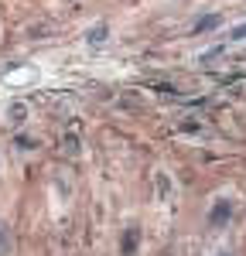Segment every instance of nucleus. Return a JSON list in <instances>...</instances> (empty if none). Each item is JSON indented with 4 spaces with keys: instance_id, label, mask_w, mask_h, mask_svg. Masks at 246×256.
<instances>
[{
    "instance_id": "nucleus-11",
    "label": "nucleus",
    "mask_w": 246,
    "mask_h": 256,
    "mask_svg": "<svg viewBox=\"0 0 246 256\" xmlns=\"http://www.w3.org/2000/svg\"><path fill=\"white\" fill-rule=\"evenodd\" d=\"M216 256H232V253H216Z\"/></svg>"
},
{
    "instance_id": "nucleus-3",
    "label": "nucleus",
    "mask_w": 246,
    "mask_h": 256,
    "mask_svg": "<svg viewBox=\"0 0 246 256\" xmlns=\"http://www.w3.org/2000/svg\"><path fill=\"white\" fill-rule=\"evenodd\" d=\"M34 79H38V68H18V72H7L4 76L7 86H31Z\"/></svg>"
},
{
    "instance_id": "nucleus-4",
    "label": "nucleus",
    "mask_w": 246,
    "mask_h": 256,
    "mask_svg": "<svg viewBox=\"0 0 246 256\" xmlns=\"http://www.w3.org/2000/svg\"><path fill=\"white\" fill-rule=\"evenodd\" d=\"M106 38H110V28H106V20H100V24H92V28H89V34H86V41H89L92 48H100V44H106Z\"/></svg>"
},
{
    "instance_id": "nucleus-6",
    "label": "nucleus",
    "mask_w": 246,
    "mask_h": 256,
    "mask_svg": "<svg viewBox=\"0 0 246 256\" xmlns=\"http://www.w3.org/2000/svg\"><path fill=\"white\" fill-rule=\"evenodd\" d=\"M14 253V242H10V229L0 222V256H10Z\"/></svg>"
},
{
    "instance_id": "nucleus-2",
    "label": "nucleus",
    "mask_w": 246,
    "mask_h": 256,
    "mask_svg": "<svg viewBox=\"0 0 246 256\" xmlns=\"http://www.w3.org/2000/svg\"><path fill=\"white\" fill-rule=\"evenodd\" d=\"M137 246H140V229L130 226V229L123 232V239H120V253L123 256H134V253H137Z\"/></svg>"
},
{
    "instance_id": "nucleus-7",
    "label": "nucleus",
    "mask_w": 246,
    "mask_h": 256,
    "mask_svg": "<svg viewBox=\"0 0 246 256\" xmlns=\"http://www.w3.org/2000/svg\"><path fill=\"white\" fill-rule=\"evenodd\" d=\"M24 116H28V106H24V102H10V106H7V120L20 123Z\"/></svg>"
},
{
    "instance_id": "nucleus-5",
    "label": "nucleus",
    "mask_w": 246,
    "mask_h": 256,
    "mask_svg": "<svg viewBox=\"0 0 246 256\" xmlns=\"http://www.w3.org/2000/svg\"><path fill=\"white\" fill-rule=\"evenodd\" d=\"M216 28H219V14H205V18L195 20L192 34H208V31H216Z\"/></svg>"
},
{
    "instance_id": "nucleus-8",
    "label": "nucleus",
    "mask_w": 246,
    "mask_h": 256,
    "mask_svg": "<svg viewBox=\"0 0 246 256\" xmlns=\"http://www.w3.org/2000/svg\"><path fill=\"white\" fill-rule=\"evenodd\" d=\"M18 147H20V150H34L38 144H34V140H31V137H18Z\"/></svg>"
},
{
    "instance_id": "nucleus-1",
    "label": "nucleus",
    "mask_w": 246,
    "mask_h": 256,
    "mask_svg": "<svg viewBox=\"0 0 246 256\" xmlns=\"http://www.w3.org/2000/svg\"><path fill=\"white\" fill-rule=\"evenodd\" d=\"M205 218H208V226H212V229H222V226H229V218H232V202H229V198H216Z\"/></svg>"
},
{
    "instance_id": "nucleus-10",
    "label": "nucleus",
    "mask_w": 246,
    "mask_h": 256,
    "mask_svg": "<svg viewBox=\"0 0 246 256\" xmlns=\"http://www.w3.org/2000/svg\"><path fill=\"white\" fill-rule=\"evenodd\" d=\"M232 38H236V41H246V24H240V28H232Z\"/></svg>"
},
{
    "instance_id": "nucleus-9",
    "label": "nucleus",
    "mask_w": 246,
    "mask_h": 256,
    "mask_svg": "<svg viewBox=\"0 0 246 256\" xmlns=\"http://www.w3.org/2000/svg\"><path fill=\"white\" fill-rule=\"evenodd\" d=\"M158 188H161V195L171 192V184H168V178H164V174H158Z\"/></svg>"
}]
</instances>
